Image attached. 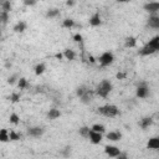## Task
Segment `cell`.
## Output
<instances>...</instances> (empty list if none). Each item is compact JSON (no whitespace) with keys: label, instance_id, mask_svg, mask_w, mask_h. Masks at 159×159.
Wrapping results in <instances>:
<instances>
[{"label":"cell","instance_id":"8","mask_svg":"<svg viewBox=\"0 0 159 159\" xmlns=\"http://www.w3.org/2000/svg\"><path fill=\"white\" fill-rule=\"evenodd\" d=\"M90 141H91V143H93V144H100L101 141H102V134H101V133H97V132H93V131L91 129Z\"/></svg>","mask_w":159,"mask_h":159},{"label":"cell","instance_id":"29","mask_svg":"<svg viewBox=\"0 0 159 159\" xmlns=\"http://www.w3.org/2000/svg\"><path fill=\"white\" fill-rule=\"evenodd\" d=\"M26 86H27L26 78H20V80H19V87H20V88H25Z\"/></svg>","mask_w":159,"mask_h":159},{"label":"cell","instance_id":"27","mask_svg":"<svg viewBox=\"0 0 159 159\" xmlns=\"http://www.w3.org/2000/svg\"><path fill=\"white\" fill-rule=\"evenodd\" d=\"M2 8H3V11L9 13L10 10H11V5H10V2H4V3L2 4Z\"/></svg>","mask_w":159,"mask_h":159},{"label":"cell","instance_id":"40","mask_svg":"<svg viewBox=\"0 0 159 159\" xmlns=\"http://www.w3.org/2000/svg\"><path fill=\"white\" fill-rule=\"evenodd\" d=\"M90 60H91V62H94V59L92 56H90Z\"/></svg>","mask_w":159,"mask_h":159},{"label":"cell","instance_id":"20","mask_svg":"<svg viewBox=\"0 0 159 159\" xmlns=\"http://www.w3.org/2000/svg\"><path fill=\"white\" fill-rule=\"evenodd\" d=\"M10 139V137H9V134H8V131L6 129H2V132H0V141L2 142H8Z\"/></svg>","mask_w":159,"mask_h":159},{"label":"cell","instance_id":"25","mask_svg":"<svg viewBox=\"0 0 159 159\" xmlns=\"http://www.w3.org/2000/svg\"><path fill=\"white\" fill-rule=\"evenodd\" d=\"M63 27H72L73 25H75V21H73L72 19H66V20H63Z\"/></svg>","mask_w":159,"mask_h":159},{"label":"cell","instance_id":"34","mask_svg":"<svg viewBox=\"0 0 159 159\" xmlns=\"http://www.w3.org/2000/svg\"><path fill=\"white\" fill-rule=\"evenodd\" d=\"M16 77H17L16 75H14V76H11V77H9V80H8V82H9L10 84H13V83L15 82V80H16Z\"/></svg>","mask_w":159,"mask_h":159},{"label":"cell","instance_id":"26","mask_svg":"<svg viewBox=\"0 0 159 159\" xmlns=\"http://www.w3.org/2000/svg\"><path fill=\"white\" fill-rule=\"evenodd\" d=\"M19 121H20V118H19V116L16 113H11V114H10V122H11L13 124H17Z\"/></svg>","mask_w":159,"mask_h":159},{"label":"cell","instance_id":"24","mask_svg":"<svg viewBox=\"0 0 159 159\" xmlns=\"http://www.w3.org/2000/svg\"><path fill=\"white\" fill-rule=\"evenodd\" d=\"M59 10L57 9H52V10H49V11L46 13V17H55L59 15Z\"/></svg>","mask_w":159,"mask_h":159},{"label":"cell","instance_id":"18","mask_svg":"<svg viewBox=\"0 0 159 159\" xmlns=\"http://www.w3.org/2000/svg\"><path fill=\"white\" fill-rule=\"evenodd\" d=\"M137 40L134 37H128L126 40V47H135Z\"/></svg>","mask_w":159,"mask_h":159},{"label":"cell","instance_id":"13","mask_svg":"<svg viewBox=\"0 0 159 159\" xmlns=\"http://www.w3.org/2000/svg\"><path fill=\"white\" fill-rule=\"evenodd\" d=\"M90 24L92 26H98L101 24V19H100V14L98 13H96V14L92 15V17L90 19Z\"/></svg>","mask_w":159,"mask_h":159},{"label":"cell","instance_id":"12","mask_svg":"<svg viewBox=\"0 0 159 159\" xmlns=\"http://www.w3.org/2000/svg\"><path fill=\"white\" fill-rule=\"evenodd\" d=\"M148 25L153 29H159V16L152 15L149 19H148Z\"/></svg>","mask_w":159,"mask_h":159},{"label":"cell","instance_id":"31","mask_svg":"<svg viewBox=\"0 0 159 159\" xmlns=\"http://www.w3.org/2000/svg\"><path fill=\"white\" fill-rule=\"evenodd\" d=\"M0 17H2L3 24H6V21H8V13H5V11H2V14H0Z\"/></svg>","mask_w":159,"mask_h":159},{"label":"cell","instance_id":"15","mask_svg":"<svg viewBox=\"0 0 159 159\" xmlns=\"http://www.w3.org/2000/svg\"><path fill=\"white\" fill-rule=\"evenodd\" d=\"M60 116H61V113H60L59 110H50V112L47 113V117L50 119H56V118L60 117Z\"/></svg>","mask_w":159,"mask_h":159},{"label":"cell","instance_id":"6","mask_svg":"<svg viewBox=\"0 0 159 159\" xmlns=\"http://www.w3.org/2000/svg\"><path fill=\"white\" fill-rule=\"evenodd\" d=\"M148 92H149V88L147 87L145 83H142L138 86V88H137V97L139 98H145L148 96Z\"/></svg>","mask_w":159,"mask_h":159},{"label":"cell","instance_id":"10","mask_svg":"<svg viewBox=\"0 0 159 159\" xmlns=\"http://www.w3.org/2000/svg\"><path fill=\"white\" fill-rule=\"evenodd\" d=\"M42 133H44V129L40 128V127H33V128H29L27 131V134L33 137H41Z\"/></svg>","mask_w":159,"mask_h":159},{"label":"cell","instance_id":"14","mask_svg":"<svg viewBox=\"0 0 159 159\" xmlns=\"http://www.w3.org/2000/svg\"><path fill=\"white\" fill-rule=\"evenodd\" d=\"M25 29H26V24L24 23V21H20V23H17L14 26V31H15V33H23Z\"/></svg>","mask_w":159,"mask_h":159},{"label":"cell","instance_id":"22","mask_svg":"<svg viewBox=\"0 0 159 159\" xmlns=\"http://www.w3.org/2000/svg\"><path fill=\"white\" fill-rule=\"evenodd\" d=\"M91 93H92L91 91H87V92L81 97V101H82L83 103H86V104L90 103V102H91Z\"/></svg>","mask_w":159,"mask_h":159},{"label":"cell","instance_id":"2","mask_svg":"<svg viewBox=\"0 0 159 159\" xmlns=\"http://www.w3.org/2000/svg\"><path fill=\"white\" fill-rule=\"evenodd\" d=\"M112 91V83L108 81V80H103L102 82H100V84L97 86V90H96V93L98 94L100 97H103L106 98L110 94V92Z\"/></svg>","mask_w":159,"mask_h":159},{"label":"cell","instance_id":"38","mask_svg":"<svg viewBox=\"0 0 159 159\" xmlns=\"http://www.w3.org/2000/svg\"><path fill=\"white\" fill-rule=\"evenodd\" d=\"M117 78H119V80H121V78H124V73H121V72L117 73Z\"/></svg>","mask_w":159,"mask_h":159},{"label":"cell","instance_id":"1","mask_svg":"<svg viewBox=\"0 0 159 159\" xmlns=\"http://www.w3.org/2000/svg\"><path fill=\"white\" fill-rule=\"evenodd\" d=\"M159 51V36L153 37L148 44L141 50V55H152L154 52Z\"/></svg>","mask_w":159,"mask_h":159},{"label":"cell","instance_id":"36","mask_svg":"<svg viewBox=\"0 0 159 159\" xmlns=\"http://www.w3.org/2000/svg\"><path fill=\"white\" fill-rule=\"evenodd\" d=\"M24 4L30 6V5H35V2H29V0H26V2H24Z\"/></svg>","mask_w":159,"mask_h":159},{"label":"cell","instance_id":"39","mask_svg":"<svg viewBox=\"0 0 159 159\" xmlns=\"http://www.w3.org/2000/svg\"><path fill=\"white\" fill-rule=\"evenodd\" d=\"M67 5H68V6H72V5H73V2H67Z\"/></svg>","mask_w":159,"mask_h":159},{"label":"cell","instance_id":"4","mask_svg":"<svg viewBox=\"0 0 159 159\" xmlns=\"http://www.w3.org/2000/svg\"><path fill=\"white\" fill-rule=\"evenodd\" d=\"M113 60H114V57H113V55L111 54V52H103V54L100 56V59H98L101 66H103V67L110 66L111 63L113 62Z\"/></svg>","mask_w":159,"mask_h":159},{"label":"cell","instance_id":"7","mask_svg":"<svg viewBox=\"0 0 159 159\" xmlns=\"http://www.w3.org/2000/svg\"><path fill=\"white\" fill-rule=\"evenodd\" d=\"M144 10L151 14H154V13L159 11V3H155V2L147 3V4H144Z\"/></svg>","mask_w":159,"mask_h":159},{"label":"cell","instance_id":"9","mask_svg":"<svg viewBox=\"0 0 159 159\" xmlns=\"http://www.w3.org/2000/svg\"><path fill=\"white\" fill-rule=\"evenodd\" d=\"M148 149H159V137H153L147 143Z\"/></svg>","mask_w":159,"mask_h":159},{"label":"cell","instance_id":"16","mask_svg":"<svg viewBox=\"0 0 159 159\" xmlns=\"http://www.w3.org/2000/svg\"><path fill=\"white\" fill-rule=\"evenodd\" d=\"M153 123V119L152 118H143L142 121H141V127L143 129H145V128H148L151 124Z\"/></svg>","mask_w":159,"mask_h":159},{"label":"cell","instance_id":"37","mask_svg":"<svg viewBox=\"0 0 159 159\" xmlns=\"http://www.w3.org/2000/svg\"><path fill=\"white\" fill-rule=\"evenodd\" d=\"M55 57H56V59H59V60H61V59L63 57V54H61V52H60V54H56V55H55Z\"/></svg>","mask_w":159,"mask_h":159},{"label":"cell","instance_id":"32","mask_svg":"<svg viewBox=\"0 0 159 159\" xmlns=\"http://www.w3.org/2000/svg\"><path fill=\"white\" fill-rule=\"evenodd\" d=\"M19 100H20V96H19L17 93H13V94H11V97H10V101L14 102V103H15V102H17Z\"/></svg>","mask_w":159,"mask_h":159},{"label":"cell","instance_id":"28","mask_svg":"<svg viewBox=\"0 0 159 159\" xmlns=\"http://www.w3.org/2000/svg\"><path fill=\"white\" fill-rule=\"evenodd\" d=\"M9 137H10V141H19V139H20L19 134H16L14 131H10V133H9Z\"/></svg>","mask_w":159,"mask_h":159},{"label":"cell","instance_id":"35","mask_svg":"<svg viewBox=\"0 0 159 159\" xmlns=\"http://www.w3.org/2000/svg\"><path fill=\"white\" fill-rule=\"evenodd\" d=\"M116 159H128V158H127V153H121Z\"/></svg>","mask_w":159,"mask_h":159},{"label":"cell","instance_id":"5","mask_svg":"<svg viewBox=\"0 0 159 159\" xmlns=\"http://www.w3.org/2000/svg\"><path fill=\"white\" fill-rule=\"evenodd\" d=\"M104 153L111 158H117L121 154V151H119V148L114 147V145H106L104 147Z\"/></svg>","mask_w":159,"mask_h":159},{"label":"cell","instance_id":"33","mask_svg":"<svg viewBox=\"0 0 159 159\" xmlns=\"http://www.w3.org/2000/svg\"><path fill=\"white\" fill-rule=\"evenodd\" d=\"M73 40L77 41V42H81V41H82V36H81L80 34H76L75 36H73Z\"/></svg>","mask_w":159,"mask_h":159},{"label":"cell","instance_id":"11","mask_svg":"<svg viewBox=\"0 0 159 159\" xmlns=\"http://www.w3.org/2000/svg\"><path fill=\"white\" fill-rule=\"evenodd\" d=\"M107 139H110V141H112V142H117V141H121V138H122V134L119 133V132H117V131H114V132H110V133H107Z\"/></svg>","mask_w":159,"mask_h":159},{"label":"cell","instance_id":"17","mask_svg":"<svg viewBox=\"0 0 159 159\" xmlns=\"http://www.w3.org/2000/svg\"><path fill=\"white\" fill-rule=\"evenodd\" d=\"M63 56H65L67 60H75V57H76V55H75V52H73L72 50H65V52H63Z\"/></svg>","mask_w":159,"mask_h":159},{"label":"cell","instance_id":"30","mask_svg":"<svg viewBox=\"0 0 159 159\" xmlns=\"http://www.w3.org/2000/svg\"><path fill=\"white\" fill-rule=\"evenodd\" d=\"M87 91H88V90H84V87H80V88L77 90V96H78V97L81 98V97H82V96H83V94H84V93H86Z\"/></svg>","mask_w":159,"mask_h":159},{"label":"cell","instance_id":"3","mask_svg":"<svg viewBox=\"0 0 159 159\" xmlns=\"http://www.w3.org/2000/svg\"><path fill=\"white\" fill-rule=\"evenodd\" d=\"M98 112L102 113L103 116H106V117H116L119 111L117 108V106H114V104H106V106H103V107L98 108Z\"/></svg>","mask_w":159,"mask_h":159},{"label":"cell","instance_id":"23","mask_svg":"<svg viewBox=\"0 0 159 159\" xmlns=\"http://www.w3.org/2000/svg\"><path fill=\"white\" fill-rule=\"evenodd\" d=\"M45 72V65L44 63H40V65H37L36 67H35V73L39 76V75H42V73Z\"/></svg>","mask_w":159,"mask_h":159},{"label":"cell","instance_id":"19","mask_svg":"<svg viewBox=\"0 0 159 159\" xmlns=\"http://www.w3.org/2000/svg\"><path fill=\"white\" fill-rule=\"evenodd\" d=\"M91 129H92L93 132H97V133H101V134L104 133V131H106V129H104V127H103L102 124H93Z\"/></svg>","mask_w":159,"mask_h":159},{"label":"cell","instance_id":"21","mask_svg":"<svg viewBox=\"0 0 159 159\" xmlns=\"http://www.w3.org/2000/svg\"><path fill=\"white\" fill-rule=\"evenodd\" d=\"M90 133H91V129L88 128V127H82V128L80 129V134L82 137H86V138H90Z\"/></svg>","mask_w":159,"mask_h":159}]
</instances>
